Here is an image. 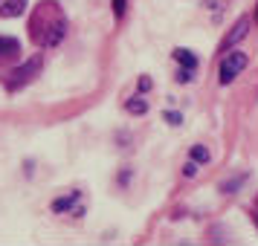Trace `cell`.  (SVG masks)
Returning a JSON list of instances; mask_svg holds the SVG:
<instances>
[{
    "instance_id": "1",
    "label": "cell",
    "mask_w": 258,
    "mask_h": 246,
    "mask_svg": "<svg viewBox=\"0 0 258 246\" xmlns=\"http://www.w3.org/2000/svg\"><path fill=\"white\" fill-rule=\"evenodd\" d=\"M246 67V55L244 52H229L226 58L221 61V84H229L232 78H238Z\"/></svg>"
},
{
    "instance_id": "2",
    "label": "cell",
    "mask_w": 258,
    "mask_h": 246,
    "mask_svg": "<svg viewBox=\"0 0 258 246\" xmlns=\"http://www.w3.org/2000/svg\"><path fill=\"white\" fill-rule=\"evenodd\" d=\"M38 70H41V58L35 55L32 61H26V64L21 67V70H15V72H12L15 78L9 81V87H21V84H26V81H29V78H32V75L38 72Z\"/></svg>"
},
{
    "instance_id": "3",
    "label": "cell",
    "mask_w": 258,
    "mask_h": 246,
    "mask_svg": "<svg viewBox=\"0 0 258 246\" xmlns=\"http://www.w3.org/2000/svg\"><path fill=\"white\" fill-rule=\"evenodd\" d=\"M246 32H249V18H241V21L235 24V32H229V35H226V41H223V52L232 47V44H238Z\"/></svg>"
},
{
    "instance_id": "4",
    "label": "cell",
    "mask_w": 258,
    "mask_h": 246,
    "mask_svg": "<svg viewBox=\"0 0 258 246\" xmlns=\"http://www.w3.org/2000/svg\"><path fill=\"white\" fill-rule=\"evenodd\" d=\"M18 52H21V44H18V38H6V35H0V61L15 58Z\"/></svg>"
},
{
    "instance_id": "5",
    "label": "cell",
    "mask_w": 258,
    "mask_h": 246,
    "mask_svg": "<svg viewBox=\"0 0 258 246\" xmlns=\"http://www.w3.org/2000/svg\"><path fill=\"white\" fill-rule=\"evenodd\" d=\"M26 9V0H6V6L0 9V18H18V15H24Z\"/></svg>"
},
{
    "instance_id": "6",
    "label": "cell",
    "mask_w": 258,
    "mask_h": 246,
    "mask_svg": "<svg viewBox=\"0 0 258 246\" xmlns=\"http://www.w3.org/2000/svg\"><path fill=\"white\" fill-rule=\"evenodd\" d=\"M76 203H79V191H73V194H67V197L55 200V203H52V209H55V211H67V209H73Z\"/></svg>"
},
{
    "instance_id": "7",
    "label": "cell",
    "mask_w": 258,
    "mask_h": 246,
    "mask_svg": "<svg viewBox=\"0 0 258 246\" xmlns=\"http://www.w3.org/2000/svg\"><path fill=\"white\" fill-rule=\"evenodd\" d=\"M174 58L180 61L183 67H188V70H195V67H198V58H195L188 49H174Z\"/></svg>"
},
{
    "instance_id": "8",
    "label": "cell",
    "mask_w": 258,
    "mask_h": 246,
    "mask_svg": "<svg viewBox=\"0 0 258 246\" xmlns=\"http://www.w3.org/2000/svg\"><path fill=\"white\" fill-rule=\"evenodd\" d=\"M125 107H128V113H140V116L145 113V110H148V105H145L142 99H131V102H128Z\"/></svg>"
},
{
    "instance_id": "9",
    "label": "cell",
    "mask_w": 258,
    "mask_h": 246,
    "mask_svg": "<svg viewBox=\"0 0 258 246\" xmlns=\"http://www.w3.org/2000/svg\"><path fill=\"white\" fill-rule=\"evenodd\" d=\"M191 156H195V162H209V151L203 145H195L191 148Z\"/></svg>"
},
{
    "instance_id": "10",
    "label": "cell",
    "mask_w": 258,
    "mask_h": 246,
    "mask_svg": "<svg viewBox=\"0 0 258 246\" xmlns=\"http://www.w3.org/2000/svg\"><path fill=\"white\" fill-rule=\"evenodd\" d=\"M125 3H128V0H113V15H116V18L125 15Z\"/></svg>"
},
{
    "instance_id": "11",
    "label": "cell",
    "mask_w": 258,
    "mask_h": 246,
    "mask_svg": "<svg viewBox=\"0 0 258 246\" xmlns=\"http://www.w3.org/2000/svg\"><path fill=\"white\" fill-rule=\"evenodd\" d=\"M183 174H186V177H195V174H198V165H195V162H186Z\"/></svg>"
},
{
    "instance_id": "12",
    "label": "cell",
    "mask_w": 258,
    "mask_h": 246,
    "mask_svg": "<svg viewBox=\"0 0 258 246\" xmlns=\"http://www.w3.org/2000/svg\"><path fill=\"white\" fill-rule=\"evenodd\" d=\"M165 119H168L171 125H180V113H165Z\"/></svg>"
}]
</instances>
